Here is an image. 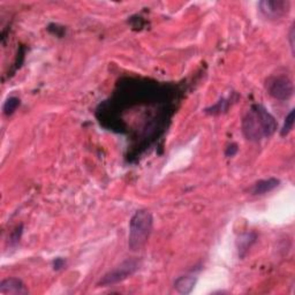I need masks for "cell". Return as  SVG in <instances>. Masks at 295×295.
I'll return each instance as SVG.
<instances>
[{"label":"cell","instance_id":"cell-1","mask_svg":"<svg viewBox=\"0 0 295 295\" xmlns=\"http://www.w3.org/2000/svg\"><path fill=\"white\" fill-rule=\"evenodd\" d=\"M277 131V121L263 105L254 104L242 120V132L247 140L261 141Z\"/></svg>","mask_w":295,"mask_h":295},{"label":"cell","instance_id":"cell-2","mask_svg":"<svg viewBox=\"0 0 295 295\" xmlns=\"http://www.w3.org/2000/svg\"><path fill=\"white\" fill-rule=\"evenodd\" d=\"M154 218L148 210H138L132 217L129 223L128 247L132 251L141 250L149 240L153 231Z\"/></svg>","mask_w":295,"mask_h":295},{"label":"cell","instance_id":"cell-3","mask_svg":"<svg viewBox=\"0 0 295 295\" xmlns=\"http://www.w3.org/2000/svg\"><path fill=\"white\" fill-rule=\"evenodd\" d=\"M138 269H140V262L137 259H126L113 270L107 272L103 278L99 280L97 284L98 287H106V286L119 284L128 278V277L133 276Z\"/></svg>","mask_w":295,"mask_h":295},{"label":"cell","instance_id":"cell-4","mask_svg":"<svg viewBox=\"0 0 295 295\" xmlns=\"http://www.w3.org/2000/svg\"><path fill=\"white\" fill-rule=\"evenodd\" d=\"M266 85L268 93L278 101H287L293 96V82L290 81L289 77L285 75L269 77Z\"/></svg>","mask_w":295,"mask_h":295},{"label":"cell","instance_id":"cell-5","mask_svg":"<svg viewBox=\"0 0 295 295\" xmlns=\"http://www.w3.org/2000/svg\"><path fill=\"white\" fill-rule=\"evenodd\" d=\"M259 8H261L262 14L269 17V19H278L285 15L289 10V2H283V0H264L259 3Z\"/></svg>","mask_w":295,"mask_h":295},{"label":"cell","instance_id":"cell-6","mask_svg":"<svg viewBox=\"0 0 295 295\" xmlns=\"http://www.w3.org/2000/svg\"><path fill=\"white\" fill-rule=\"evenodd\" d=\"M0 294L3 295H21L28 294V288L23 281L17 278H7L0 283Z\"/></svg>","mask_w":295,"mask_h":295},{"label":"cell","instance_id":"cell-7","mask_svg":"<svg viewBox=\"0 0 295 295\" xmlns=\"http://www.w3.org/2000/svg\"><path fill=\"white\" fill-rule=\"evenodd\" d=\"M280 185V180L276 178H269V179L259 180L250 188L251 195H264L275 190Z\"/></svg>","mask_w":295,"mask_h":295},{"label":"cell","instance_id":"cell-8","mask_svg":"<svg viewBox=\"0 0 295 295\" xmlns=\"http://www.w3.org/2000/svg\"><path fill=\"white\" fill-rule=\"evenodd\" d=\"M256 241V234L254 232L245 233L241 237H239L237 241L238 251H239V257H245L246 254L248 253L250 247L255 244Z\"/></svg>","mask_w":295,"mask_h":295},{"label":"cell","instance_id":"cell-9","mask_svg":"<svg viewBox=\"0 0 295 295\" xmlns=\"http://www.w3.org/2000/svg\"><path fill=\"white\" fill-rule=\"evenodd\" d=\"M195 285H196V278L193 276H182L178 278L174 283V288L180 294L192 293Z\"/></svg>","mask_w":295,"mask_h":295},{"label":"cell","instance_id":"cell-10","mask_svg":"<svg viewBox=\"0 0 295 295\" xmlns=\"http://www.w3.org/2000/svg\"><path fill=\"white\" fill-rule=\"evenodd\" d=\"M21 101L17 97H10L4 104L3 112L5 115H12L17 110V107L20 106Z\"/></svg>","mask_w":295,"mask_h":295},{"label":"cell","instance_id":"cell-11","mask_svg":"<svg viewBox=\"0 0 295 295\" xmlns=\"http://www.w3.org/2000/svg\"><path fill=\"white\" fill-rule=\"evenodd\" d=\"M294 113L295 111L294 110H290L289 113L287 114V116L285 118V123L283 128H281L280 131V135L281 136H287L288 134L290 133V131L293 129V126H294Z\"/></svg>","mask_w":295,"mask_h":295},{"label":"cell","instance_id":"cell-12","mask_svg":"<svg viewBox=\"0 0 295 295\" xmlns=\"http://www.w3.org/2000/svg\"><path fill=\"white\" fill-rule=\"evenodd\" d=\"M227 108H228L227 103L223 99V101H219L218 103H217L216 105L211 106L209 108H206L205 112H206V113H210V114H218V113H221V112L226 111Z\"/></svg>","mask_w":295,"mask_h":295},{"label":"cell","instance_id":"cell-13","mask_svg":"<svg viewBox=\"0 0 295 295\" xmlns=\"http://www.w3.org/2000/svg\"><path fill=\"white\" fill-rule=\"evenodd\" d=\"M238 144L235 143H231L227 148H226V151H225V155L227 156V157H234V156L237 155L238 153Z\"/></svg>","mask_w":295,"mask_h":295},{"label":"cell","instance_id":"cell-14","mask_svg":"<svg viewBox=\"0 0 295 295\" xmlns=\"http://www.w3.org/2000/svg\"><path fill=\"white\" fill-rule=\"evenodd\" d=\"M21 234H22V226H20V227H17L14 232H13L12 234V238H11V240L12 242H17L19 241V239L21 237Z\"/></svg>","mask_w":295,"mask_h":295},{"label":"cell","instance_id":"cell-15","mask_svg":"<svg viewBox=\"0 0 295 295\" xmlns=\"http://www.w3.org/2000/svg\"><path fill=\"white\" fill-rule=\"evenodd\" d=\"M65 267V261L63 258H55L54 262H53V269L54 270H60V269H63Z\"/></svg>","mask_w":295,"mask_h":295},{"label":"cell","instance_id":"cell-16","mask_svg":"<svg viewBox=\"0 0 295 295\" xmlns=\"http://www.w3.org/2000/svg\"><path fill=\"white\" fill-rule=\"evenodd\" d=\"M289 37H290V47H292V50L294 49V43H293V37H294V29H292V32H290V35H289Z\"/></svg>","mask_w":295,"mask_h":295}]
</instances>
